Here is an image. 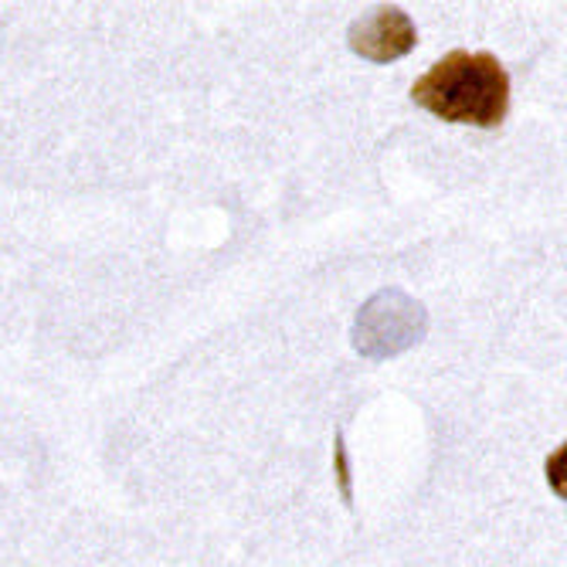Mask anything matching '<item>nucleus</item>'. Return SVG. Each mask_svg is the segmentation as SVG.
<instances>
[{
	"label": "nucleus",
	"mask_w": 567,
	"mask_h": 567,
	"mask_svg": "<svg viewBox=\"0 0 567 567\" xmlns=\"http://www.w3.org/2000/svg\"><path fill=\"white\" fill-rule=\"evenodd\" d=\"M419 41V31L401 8H378L364 18H357L347 31V44L353 55L374 65H391L404 59Z\"/></svg>",
	"instance_id": "obj_3"
},
{
	"label": "nucleus",
	"mask_w": 567,
	"mask_h": 567,
	"mask_svg": "<svg viewBox=\"0 0 567 567\" xmlns=\"http://www.w3.org/2000/svg\"><path fill=\"white\" fill-rule=\"evenodd\" d=\"M411 99L445 123L496 130L509 110V75L489 51H449L411 85Z\"/></svg>",
	"instance_id": "obj_1"
},
{
	"label": "nucleus",
	"mask_w": 567,
	"mask_h": 567,
	"mask_svg": "<svg viewBox=\"0 0 567 567\" xmlns=\"http://www.w3.org/2000/svg\"><path fill=\"white\" fill-rule=\"evenodd\" d=\"M429 333V313L425 306L408 296L404 289H378L364 306L357 309L353 320V350L368 360H391L415 343H422Z\"/></svg>",
	"instance_id": "obj_2"
}]
</instances>
